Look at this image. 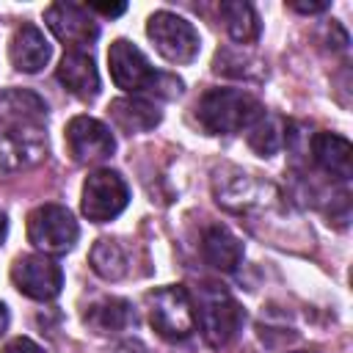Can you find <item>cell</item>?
Here are the masks:
<instances>
[{
  "label": "cell",
  "mask_w": 353,
  "mask_h": 353,
  "mask_svg": "<svg viewBox=\"0 0 353 353\" xmlns=\"http://www.w3.org/2000/svg\"><path fill=\"white\" fill-rule=\"evenodd\" d=\"M83 320L97 334H113V331H121V328L130 325L132 309L121 298H102V301H97V303L88 306V312H85Z\"/></svg>",
  "instance_id": "obj_17"
},
{
  "label": "cell",
  "mask_w": 353,
  "mask_h": 353,
  "mask_svg": "<svg viewBox=\"0 0 353 353\" xmlns=\"http://www.w3.org/2000/svg\"><path fill=\"white\" fill-rule=\"evenodd\" d=\"M91 11H99V14H105V17H119V14H124L127 11V3H91L88 6Z\"/></svg>",
  "instance_id": "obj_22"
},
{
  "label": "cell",
  "mask_w": 353,
  "mask_h": 353,
  "mask_svg": "<svg viewBox=\"0 0 353 353\" xmlns=\"http://www.w3.org/2000/svg\"><path fill=\"white\" fill-rule=\"evenodd\" d=\"M44 22L55 33V39L63 41V47L72 50V52H85L99 36V28L91 19L88 8L74 6V3H52V6H47Z\"/></svg>",
  "instance_id": "obj_10"
},
{
  "label": "cell",
  "mask_w": 353,
  "mask_h": 353,
  "mask_svg": "<svg viewBox=\"0 0 353 353\" xmlns=\"http://www.w3.org/2000/svg\"><path fill=\"white\" fill-rule=\"evenodd\" d=\"M312 157L325 174L336 179H347L353 174V146L336 132H317L312 138Z\"/></svg>",
  "instance_id": "obj_15"
},
{
  "label": "cell",
  "mask_w": 353,
  "mask_h": 353,
  "mask_svg": "<svg viewBox=\"0 0 353 353\" xmlns=\"http://www.w3.org/2000/svg\"><path fill=\"white\" fill-rule=\"evenodd\" d=\"M284 141H287V124L279 116H268L265 113L256 124L248 127V146L262 157L276 154L284 146Z\"/></svg>",
  "instance_id": "obj_19"
},
{
  "label": "cell",
  "mask_w": 353,
  "mask_h": 353,
  "mask_svg": "<svg viewBox=\"0 0 353 353\" xmlns=\"http://www.w3.org/2000/svg\"><path fill=\"white\" fill-rule=\"evenodd\" d=\"M77 237V221L61 204H41L28 215V240L41 254H66Z\"/></svg>",
  "instance_id": "obj_6"
},
{
  "label": "cell",
  "mask_w": 353,
  "mask_h": 353,
  "mask_svg": "<svg viewBox=\"0 0 353 353\" xmlns=\"http://www.w3.org/2000/svg\"><path fill=\"white\" fill-rule=\"evenodd\" d=\"M66 149L74 157V163L94 165V163H102L113 154L116 141H113L110 127L102 124L99 119L74 116L66 124Z\"/></svg>",
  "instance_id": "obj_11"
},
{
  "label": "cell",
  "mask_w": 353,
  "mask_h": 353,
  "mask_svg": "<svg viewBox=\"0 0 353 353\" xmlns=\"http://www.w3.org/2000/svg\"><path fill=\"white\" fill-rule=\"evenodd\" d=\"M108 113H110V121L127 135L149 132L160 124V108L141 97H119L110 102Z\"/></svg>",
  "instance_id": "obj_14"
},
{
  "label": "cell",
  "mask_w": 353,
  "mask_h": 353,
  "mask_svg": "<svg viewBox=\"0 0 353 353\" xmlns=\"http://www.w3.org/2000/svg\"><path fill=\"white\" fill-rule=\"evenodd\" d=\"M221 17H223V25H226L229 36L237 44L256 41V36H259V17H256L251 3H245V0H223L221 3Z\"/></svg>",
  "instance_id": "obj_18"
},
{
  "label": "cell",
  "mask_w": 353,
  "mask_h": 353,
  "mask_svg": "<svg viewBox=\"0 0 353 353\" xmlns=\"http://www.w3.org/2000/svg\"><path fill=\"white\" fill-rule=\"evenodd\" d=\"M55 77L77 99H94L99 94V72H97V63L88 52L66 50L58 69H55Z\"/></svg>",
  "instance_id": "obj_13"
},
{
  "label": "cell",
  "mask_w": 353,
  "mask_h": 353,
  "mask_svg": "<svg viewBox=\"0 0 353 353\" xmlns=\"http://www.w3.org/2000/svg\"><path fill=\"white\" fill-rule=\"evenodd\" d=\"M146 33L154 41V50L171 63H190L199 55V33L179 14L154 11L146 22Z\"/></svg>",
  "instance_id": "obj_8"
},
{
  "label": "cell",
  "mask_w": 353,
  "mask_h": 353,
  "mask_svg": "<svg viewBox=\"0 0 353 353\" xmlns=\"http://www.w3.org/2000/svg\"><path fill=\"white\" fill-rule=\"evenodd\" d=\"M193 309H196V323L212 347L232 342L245 320L240 303L218 284H201Z\"/></svg>",
  "instance_id": "obj_3"
},
{
  "label": "cell",
  "mask_w": 353,
  "mask_h": 353,
  "mask_svg": "<svg viewBox=\"0 0 353 353\" xmlns=\"http://www.w3.org/2000/svg\"><path fill=\"white\" fill-rule=\"evenodd\" d=\"M91 268H94L97 276H102L108 281L121 279L127 273V254H124L121 243L108 240V237L97 240L94 248H91Z\"/></svg>",
  "instance_id": "obj_20"
},
{
  "label": "cell",
  "mask_w": 353,
  "mask_h": 353,
  "mask_svg": "<svg viewBox=\"0 0 353 353\" xmlns=\"http://www.w3.org/2000/svg\"><path fill=\"white\" fill-rule=\"evenodd\" d=\"M6 328H8V309H6V303L0 301V336L6 334Z\"/></svg>",
  "instance_id": "obj_24"
},
{
  "label": "cell",
  "mask_w": 353,
  "mask_h": 353,
  "mask_svg": "<svg viewBox=\"0 0 353 353\" xmlns=\"http://www.w3.org/2000/svg\"><path fill=\"white\" fill-rule=\"evenodd\" d=\"M130 201V188L121 179L119 171L110 168H97L94 174H88V179L83 182V199H80V210L88 221L94 223H105L113 221L116 215L124 212Z\"/></svg>",
  "instance_id": "obj_7"
},
{
  "label": "cell",
  "mask_w": 353,
  "mask_h": 353,
  "mask_svg": "<svg viewBox=\"0 0 353 353\" xmlns=\"http://www.w3.org/2000/svg\"><path fill=\"white\" fill-rule=\"evenodd\" d=\"M201 256L215 270L232 273L243 262V243L226 226H210L201 237Z\"/></svg>",
  "instance_id": "obj_16"
},
{
  "label": "cell",
  "mask_w": 353,
  "mask_h": 353,
  "mask_svg": "<svg viewBox=\"0 0 353 353\" xmlns=\"http://www.w3.org/2000/svg\"><path fill=\"white\" fill-rule=\"evenodd\" d=\"M3 353H47V350L41 345H36L33 339H28V336H14L11 342H6Z\"/></svg>",
  "instance_id": "obj_21"
},
{
  "label": "cell",
  "mask_w": 353,
  "mask_h": 353,
  "mask_svg": "<svg viewBox=\"0 0 353 353\" xmlns=\"http://www.w3.org/2000/svg\"><path fill=\"white\" fill-rule=\"evenodd\" d=\"M149 323L163 339H188L196 331V309L190 292L179 284L154 290L149 295Z\"/></svg>",
  "instance_id": "obj_4"
},
{
  "label": "cell",
  "mask_w": 353,
  "mask_h": 353,
  "mask_svg": "<svg viewBox=\"0 0 353 353\" xmlns=\"http://www.w3.org/2000/svg\"><path fill=\"white\" fill-rule=\"evenodd\" d=\"M6 232H8V221H6V215L0 212V245H3V240H6Z\"/></svg>",
  "instance_id": "obj_25"
},
{
  "label": "cell",
  "mask_w": 353,
  "mask_h": 353,
  "mask_svg": "<svg viewBox=\"0 0 353 353\" xmlns=\"http://www.w3.org/2000/svg\"><path fill=\"white\" fill-rule=\"evenodd\" d=\"M50 55H52V47H50V41L44 39V33L36 25L22 22L14 30L11 44H8V58H11L14 69L33 74V72H39V69L47 66Z\"/></svg>",
  "instance_id": "obj_12"
},
{
  "label": "cell",
  "mask_w": 353,
  "mask_h": 353,
  "mask_svg": "<svg viewBox=\"0 0 353 353\" xmlns=\"http://www.w3.org/2000/svg\"><path fill=\"white\" fill-rule=\"evenodd\" d=\"M196 116L207 132L234 135L256 124L265 116V108L256 97H251L243 88H210L199 99Z\"/></svg>",
  "instance_id": "obj_2"
},
{
  "label": "cell",
  "mask_w": 353,
  "mask_h": 353,
  "mask_svg": "<svg viewBox=\"0 0 353 353\" xmlns=\"http://www.w3.org/2000/svg\"><path fill=\"white\" fill-rule=\"evenodd\" d=\"M11 281L33 301H52L63 287V270L47 254H25L11 265Z\"/></svg>",
  "instance_id": "obj_9"
},
{
  "label": "cell",
  "mask_w": 353,
  "mask_h": 353,
  "mask_svg": "<svg viewBox=\"0 0 353 353\" xmlns=\"http://www.w3.org/2000/svg\"><path fill=\"white\" fill-rule=\"evenodd\" d=\"M290 8L303 11V14H317V11H325L328 3H325V0H320V3H290Z\"/></svg>",
  "instance_id": "obj_23"
},
{
  "label": "cell",
  "mask_w": 353,
  "mask_h": 353,
  "mask_svg": "<svg viewBox=\"0 0 353 353\" xmlns=\"http://www.w3.org/2000/svg\"><path fill=\"white\" fill-rule=\"evenodd\" d=\"M108 66H110V77L119 88L135 94V91H152L157 97L174 99L182 94V80L165 72H157L146 55L127 39H116L108 50Z\"/></svg>",
  "instance_id": "obj_1"
},
{
  "label": "cell",
  "mask_w": 353,
  "mask_h": 353,
  "mask_svg": "<svg viewBox=\"0 0 353 353\" xmlns=\"http://www.w3.org/2000/svg\"><path fill=\"white\" fill-rule=\"evenodd\" d=\"M47 152V138L39 121L28 119H0V176L22 171L41 160Z\"/></svg>",
  "instance_id": "obj_5"
}]
</instances>
